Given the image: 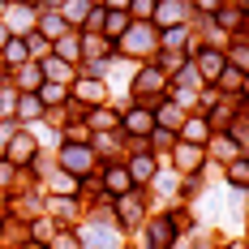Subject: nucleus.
<instances>
[{"instance_id": "f257e3e1", "label": "nucleus", "mask_w": 249, "mask_h": 249, "mask_svg": "<svg viewBox=\"0 0 249 249\" xmlns=\"http://www.w3.org/2000/svg\"><path fill=\"white\" fill-rule=\"evenodd\" d=\"M155 48H159V30L150 22H129V30L116 39V52L124 60H146V56H155Z\"/></svg>"}, {"instance_id": "f03ea898", "label": "nucleus", "mask_w": 249, "mask_h": 249, "mask_svg": "<svg viewBox=\"0 0 249 249\" xmlns=\"http://www.w3.org/2000/svg\"><path fill=\"white\" fill-rule=\"evenodd\" d=\"M77 241H82V249H121V236H116V228L107 224V219L86 224L77 232Z\"/></svg>"}, {"instance_id": "7ed1b4c3", "label": "nucleus", "mask_w": 249, "mask_h": 249, "mask_svg": "<svg viewBox=\"0 0 249 249\" xmlns=\"http://www.w3.org/2000/svg\"><path fill=\"white\" fill-rule=\"evenodd\" d=\"M185 18H189V4L185 0H155L150 26L155 30H172V26H185Z\"/></svg>"}, {"instance_id": "20e7f679", "label": "nucleus", "mask_w": 249, "mask_h": 249, "mask_svg": "<svg viewBox=\"0 0 249 249\" xmlns=\"http://www.w3.org/2000/svg\"><path fill=\"white\" fill-rule=\"evenodd\" d=\"M90 163H95V150H90V146H73V142L60 146V168H65L69 176L90 172Z\"/></svg>"}, {"instance_id": "39448f33", "label": "nucleus", "mask_w": 249, "mask_h": 249, "mask_svg": "<svg viewBox=\"0 0 249 249\" xmlns=\"http://www.w3.org/2000/svg\"><path fill=\"white\" fill-rule=\"evenodd\" d=\"M176 245V224L168 215H155L146 224V249H172Z\"/></svg>"}, {"instance_id": "423d86ee", "label": "nucleus", "mask_w": 249, "mask_h": 249, "mask_svg": "<svg viewBox=\"0 0 249 249\" xmlns=\"http://www.w3.org/2000/svg\"><path fill=\"white\" fill-rule=\"evenodd\" d=\"M35 155H39V146H35V138H30V133H13V138L4 142V159H9L13 168H26Z\"/></svg>"}, {"instance_id": "0eeeda50", "label": "nucleus", "mask_w": 249, "mask_h": 249, "mask_svg": "<svg viewBox=\"0 0 249 249\" xmlns=\"http://www.w3.org/2000/svg\"><path fill=\"white\" fill-rule=\"evenodd\" d=\"M121 129L129 133V138H150L155 133V112H146V107H129L121 116Z\"/></svg>"}, {"instance_id": "6e6552de", "label": "nucleus", "mask_w": 249, "mask_h": 249, "mask_svg": "<svg viewBox=\"0 0 249 249\" xmlns=\"http://www.w3.org/2000/svg\"><path fill=\"white\" fill-rule=\"evenodd\" d=\"M163 90H168V73H163V69H155V65L142 69L138 82H133V95H138V99H146V95H163Z\"/></svg>"}, {"instance_id": "1a4fd4ad", "label": "nucleus", "mask_w": 249, "mask_h": 249, "mask_svg": "<svg viewBox=\"0 0 249 249\" xmlns=\"http://www.w3.org/2000/svg\"><path fill=\"white\" fill-rule=\"evenodd\" d=\"M133 189V180H129V168H121V163H112V168H103V198H121V194H129Z\"/></svg>"}, {"instance_id": "9d476101", "label": "nucleus", "mask_w": 249, "mask_h": 249, "mask_svg": "<svg viewBox=\"0 0 249 249\" xmlns=\"http://www.w3.org/2000/svg\"><path fill=\"white\" fill-rule=\"evenodd\" d=\"M224 65H228V60H224V52H215V48H202L198 56H194V69H198L202 82H215V77L224 73Z\"/></svg>"}, {"instance_id": "9b49d317", "label": "nucleus", "mask_w": 249, "mask_h": 249, "mask_svg": "<svg viewBox=\"0 0 249 249\" xmlns=\"http://www.w3.org/2000/svg\"><path fill=\"white\" fill-rule=\"evenodd\" d=\"M73 99L86 107V103H103L107 99V82L99 77H73Z\"/></svg>"}, {"instance_id": "f8f14e48", "label": "nucleus", "mask_w": 249, "mask_h": 249, "mask_svg": "<svg viewBox=\"0 0 249 249\" xmlns=\"http://www.w3.org/2000/svg\"><path fill=\"white\" fill-rule=\"evenodd\" d=\"M172 163L180 168V172H198L202 163H206V146H194V142H180V146H172Z\"/></svg>"}, {"instance_id": "ddd939ff", "label": "nucleus", "mask_w": 249, "mask_h": 249, "mask_svg": "<svg viewBox=\"0 0 249 249\" xmlns=\"http://www.w3.org/2000/svg\"><path fill=\"white\" fill-rule=\"evenodd\" d=\"M4 18H9V22H4V30H22V35H30L39 13H35L30 4H22V0H18V4H9V9H4Z\"/></svg>"}, {"instance_id": "4468645a", "label": "nucleus", "mask_w": 249, "mask_h": 249, "mask_svg": "<svg viewBox=\"0 0 249 249\" xmlns=\"http://www.w3.org/2000/svg\"><path fill=\"white\" fill-rule=\"evenodd\" d=\"M39 69H43V82H60V86H69V82H73V65H69V60H60V56H43V60H39Z\"/></svg>"}, {"instance_id": "2eb2a0df", "label": "nucleus", "mask_w": 249, "mask_h": 249, "mask_svg": "<svg viewBox=\"0 0 249 249\" xmlns=\"http://www.w3.org/2000/svg\"><path fill=\"white\" fill-rule=\"evenodd\" d=\"M52 56H60V60H69V65H77V60H82V35H77L73 26H69L56 43H52Z\"/></svg>"}, {"instance_id": "dca6fc26", "label": "nucleus", "mask_w": 249, "mask_h": 249, "mask_svg": "<svg viewBox=\"0 0 249 249\" xmlns=\"http://www.w3.org/2000/svg\"><path fill=\"white\" fill-rule=\"evenodd\" d=\"M116 215H121L124 228H138L142 219H146V215H142V198H138L133 189H129V194H121V198H116Z\"/></svg>"}, {"instance_id": "f3484780", "label": "nucleus", "mask_w": 249, "mask_h": 249, "mask_svg": "<svg viewBox=\"0 0 249 249\" xmlns=\"http://www.w3.org/2000/svg\"><path fill=\"white\" fill-rule=\"evenodd\" d=\"M129 22H133V18H129L124 9H103V39H112V43H116L124 30H129Z\"/></svg>"}, {"instance_id": "a211bd4d", "label": "nucleus", "mask_w": 249, "mask_h": 249, "mask_svg": "<svg viewBox=\"0 0 249 249\" xmlns=\"http://www.w3.org/2000/svg\"><path fill=\"white\" fill-rule=\"evenodd\" d=\"M43 112H48V107H43L39 95H18V103H13V116H18V121H43Z\"/></svg>"}, {"instance_id": "6ab92c4d", "label": "nucleus", "mask_w": 249, "mask_h": 249, "mask_svg": "<svg viewBox=\"0 0 249 249\" xmlns=\"http://www.w3.org/2000/svg\"><path fill=\"white\" fill-rule=\"evenodd\" d=\"M39 86H43V69H39V60H35V65H30V60L18 65V90H22V95H35Z\"/></svg>"}, {"instance_id": "aec40b11", "label": "nucleus", "mask_w": 249, "mask_h": 249, "mask_svg": "<svg viewBox=\"0 0 249 249\" xmlns=\"http://www.w3.org/2000/svg\"><path fill=\"white\" fill-rule=\"evenodd\" d=\"M180 133H185V142L202 146V142H211V121H206V116H185Z\"/></svg>"}, {"instance_id": "412c9836", "label": "nucleus", "mask_w": 249, "mask_h": 249, "mask_svg": "<svg viewBox=\"0 0 249 249\" xmlns=\"http://www.w3.org/2000/svg\"><path fill=\"white\" fill-rule=\"evenodd\" d=\"M155 159H150V150H138L133 155V163H129V180H138V185H146V180H155Z\"/></svg>"}, {"instance_id": "4be33fe9", "label": "nucleus", "mask_w": 249, "mask_h": 249, "mask_svg": "<svg viewBox=\"0 0 249 249\" xmlns=\"http://www.w3.org/2000/svg\"><path fill=\"white\" fill-rule=\"evenodd\" d=\"M90 9H95L90 0H65V4H60V18H65V26H73V30H77V26L90 18Z\"/></svg>"}, {"instance_id": "5701e85b", "label": "nucleus", "mask_w": 249, "mask_h": 249, "mask_svg": "<svg viewBox=\"0 0 249 249\" xmlns=\"http://www.w3.org/2000/svg\"><path fill=\"white\" fill-rule=\"evenodd\" d=\"M185 124V112H180V103H159V112H155V129H180Z\"/></svg>"}, {"instance_id": "b1692460", "label": "nucleus", "mask_w": 249, "mask_h": 249, "mask_svg": "<svg viewBox=\"0 0 249 249\" xmlns=\"http://www.w3.org/2000/svg\"><path fill=\"white\" fill-rule=\"evenodd\" d=\"M211 18H215V26H224V30H236V35H241V30H245V13H241V9H232V4H224V9H219V13H211Z\"/></svg>"}, {"instance_id": "393cba45", "label": "nucleus", "mask_w": 249, "mask_h": 249, "mask_svg": "<svg viewBox=\"0 0 249 249\" xmlns=\"http://www.w3.org/2000/svg\"><path fill=\"white\" fill-rule=\"evenodd\" d=\"M82 56H90V60H107V56H112V39L86 35V39H82Z\"/></svg>"}, {"instance_id": "a878e982", "label": "nucleus", "mask_w": 249, "mask_h": 249, "mask_svg": "<svg viewBox=\"0 0 249 249\" xmlns=\"http://www.w3.org/2000/svg\"><path fill=\"white\" fill-rule=\"evenodd\" d=\"M35 30H43V35H52V39H60L69 26H65V18H60V13H43V18H35Z\"/></svg>"}, {"instance_id": "bb28decb", "label": "nucleus", "mask_w": 249, "mask_h": 249, "mask_svg": "<svg viewBox=\"0 0 249 249\" xmlns=\"http://www.w3.org/2000/svg\"><path fill=\"white\" fill-rule=\"evenodd\" d=\"M0 56H4L9 65H26V60H30V52H26V39H22V35H18V39H9V43L0 48Z\"/></svg>"}, {"instance_id": "cd10ccee", "label": "nucleus", "mask_w": 249, "mask_h": 249, "mask_svg": "<svg viewBox=\"0 0 249 249\" xmlns=\"http://www.w3.org/2000/svg\"><path fill=\"white\" fill-rule=\"evenodd\" d=\"M228 180H232V189H245L249 194V159H232L228 163Z\"/></svg>"}, {"instance_id": "c85d7f7f", "label": "nucleus", "mask_w": 249, "mask_h": 249, "mask_svg": "<svg viewBox=\"0 0 249 249\" xmlns=\"http://www.w3.org/2000/svg\"><path fill=\"white\" fill-rule=\"evenodd\" d=\"M236 138H228V133H219V138H215V142H211V155H215V159H224V163H232V159H236Z\"/></svg>"}, {"instance_id": "c756f323", "label": "nucleus", "mask_w": 249, "mask_h": 249, "mask_svg": "<svg viewBox=\"0 0 249 249\" xmlns=\"http://www.w3.org/2000/svg\"><path fill=\"white\" fill-rule=\"evenodd\" d=\"M77 185H82V180H77V176H69L65 168H56V172H52V189H56L60 198H65V194L73 198V194H77Z\"/></svg>"}, {"instance_id": "7c9ffc66", "label": "nucleus", "mask_w": 249, "mask_h": 249, "mask_svg": "<svg viewBox=\"0 0 249 249\" xmlns=\"http://www.w3.org/2000/svg\"><path fill=\"white\" fill-rule=\"evenodd\" d=\"M185 43H189V30L185 26H172V30H163V43L159 48L163 52H185Z\"/></svg>"}, {"instance_id": "2f4dec72", "label": "nucleus", "mask_w": 249, "mask_h": 249, "mask_svg": "<svg viewBox=\"0 0 249 249\" xmlns=\"http://www.w3.org/2000/svg\"><path fill=\"white\" fill-rule=\"evenodd\" d=\"M22 39H26V52H30L35 60H43V56H52V43L43 39V35H39V30H30V35H22Z\"/></svg>"}, {"instance_id": "473e14b6", "label": "nucleus", "mask_w": 249, "mask_h": 249, "mask_svg": "<svg viewBox=\"0 0 249 249\" xmlns=\"http://www.w3.org/2000/svg\"><path fill=\"white\" fill-rule=\"evenodd\" d=\"M48 211L56 215V219H77V202H73V198H52Z\"/></svg>"}, {"instance_id": "72a5a7b5", "label": "nucleus", "mask_w": 249, "mask_h": 249, "mask_svg": "<svg viewBox=\"0 0 249 249\" xmlns=\"http://www.w3.org/2000/svg\"><path fill=\"white\" fill-rule=\"evenodd\" d=\"M241 82H245V73H241V69H232V65H224V73L215 77V86H219V90H241Z\"/></svg>"}, {"instance_id": "f704fd0d", "label": "nucleus", "mask_w": 249, "mask_h": 249, "mask_svg": "<svg viewBox=\"0 0 249 249\" xmlns=\"http://www.w3.org/2000/svg\"><path fill=\"white\" fill-rule=\"evenodd\" d=\"M86 121H90V129H116V124H121V116H116V112L95 107V112H86Z\"/></svg>"}, {"instance_id": "c9c22d12", "label": "nucleus", "mask_w": 249, "mask_h": 249, "mask_svg": "<svg viewBox=\"0 0 249 249\" xmlns=\"http://www.w3.org/2000/svg\"><path fill=\"white\" fill-rule=\"evenodd\" d=\"M232 65H241L249 73V35H236L232 39Z\"/></svg>"}, {"instance_id": "e433bc0d", "label": "nucleus", "mask_w": 249, "mask_h": 249, "mask_svg": "<svg viewBox=\"0 0 249 249\" xmlns=\"http://www.w3.org/2000/svg\"><path fill=\"white\" fill-rule=\"evenodd\" d=\"M65 90H69V86H60V82H43L35 95H39V99H43V107H48V103H60V99H65Z\"/></svg>"}, {"instance_id": "4c0bfd02", "label": "nucleus", "mask_w": 249, "mask_h": 249, "mask_svg": "<svg viewBox=\"0 0 249 249\" xmlns=\"http://www.w3.org/2000/svg\"><path fill=\"white\" fill-rule=\"evenodd\" d=\"M133 22H150V13H155V0H129V9H124Z\"/></svg>"}, {"instance_id": "58836bf2", "label": "nucleus", "mask_w": 249, "mask_h": 249, "mask_svg": "<svg viewBox=\"0 0 249 249\" xmlns=\"http://www.w3.org/2000/svg\"><path fill=\"white\" fill-rule=\"evenodd\" d=\"M198 82H202V77H198V69H194V60L176 69V86H185V90H189V86H198Z\"/></svg>"}, {"instance_id": "ea45409f", "label": "nucleus", "mask_w": 249, "mask_h": 249, "mask_svg": "<svg viewBox=\"0 0 249 249\" xmlns=\"http://www.w3.org/2000/svg\"><path fill=\"white\" fill-rule=\"evenodd\" d=\"M13 176H18V168H13L9 159H0V189H9V185H13Z\"/></svg>"}, {"instance_id": "a19ab883", "label": "nucleus", "mask_w": 249, "mask_h": 249, "mask_svg": "<svg viewBox=\"0 0 249 249\" xmlns=\"http://www.w3.org/2000/svg\"><path fill=\"white\" fill-rule=\"evenodd\" d=\"M159 60H163V69H180L185 65V52H163Z\"/></svg>"}, {"instance_id": "79ce46f5", "label": "nucleus", "mask_w": 249, "mask_h": 249, "mask_svg": "<svg viewBox=\"0 0 249 249\" xmlns=\"http://www.w3.org/2000/svg\"><path fill=\"white\" fill-rule=\"evenodd\" d=\"M56 249H82V241H77L73 232H60V236H56Z\"/></svg>"}, {"instance_id": "37998d69", "label": "nucleus", "mask_w": 249, "mask_h": 249, "mask_svg": "<svg viewBox=\"0 0 249 249\" xmlns=\"http://www.w3.org/2000/svg\"><path fill=\"white\" fill-rule=\"evenodd\" d=\"M194 4H198L202 13H206V18H211V13H219V9H224L228 0H194Z\"/></svg>"}, {"instance_id": "c03bdc74", "label": "nucleus", "mask_w": 249, "mask_h": 249, "mask_svg": "<svg viewBox=\"0 0 249 249\" xmlns=\"http://www.w3.org/2000/svg\"><path fill=\"white\" fill-rule=\"evenodd\" d=\"M13 90H0V116H13Z\"/></svg>"}, {"instance_id": "a18cd8bd", "label": "nucleus", "mask_w": 249, "mask_h": 249, "mask_svg": "<svg viewBox=\"0 0 249 249\" xmlns=\"http://www.w3.org/2000/svg\"><path fill=\"white\" fill-rule=\"evenodd\" d=\"M43 4H48V13H60V4H65V0H43Z\"/></svg>"}, {"instance_id": "49530a36", "label": "nucleus", "mask_w": 249, "mask_h": 249, "mask_svg": "<svg viewBox=\"0 0 249 249\" xmlns=\"http://www.w3.org/2000/svg\"><path fill=\"white\" fill-rule=\"evenodd\" d=\"M9 39H13V35H9V30H4V22H0V48H4Z\"/></svg>"}, {"instance_id": "de8ad7c7", "label": "nucleus", "mask_w": 249, "mask_h": 249, "mask_svg": "<svg viewBox=\"0 0 249 249\" xmlns=\"http://www.w3.org/2000/svg\"><path fill=\"white\" fill-rule=\"evenodd\" d=\"M224 249H249V245H245V241H228Z\"/></svg>"}, {"instance_id": "09e8293b", "label": "nucleus", "mask_w": 249, "mask_h": 249, "mask_svg": "<svg viewBox=\"0 0 249 249\" xmlns=\"http://www.w3.org/2000/svg\"><path fill=\"white\" fill-rule=\"evenodd\" d=\"M107 4H112V9H129V0H107Z\"/></svg>"}, {"instance_id": "8fccbe9b", "label": "nucleus", "mask_w": 249, "mask_h": 249, "mask_svg": "<svg viewBox=\"0 0 249 249\" xmlns=\"http://www.w3.org/2000/svg\"><path fill=\"white\" fill-rule=\"evenodd\" d=\"M241 95H245V99H249V73H245V82H241Z\"/></svg>"}, {"instance_id": "3c124183", "label": "nucleus", "mask_w": 249, "mask_h": 249, "mask_svg": "<svg viewBox=\"0 0 249 249\" xmlns=\"http://www.w3.org/2000/svg\"><path fill=\"white\" fill-rule=\"evenodd\" d=\"M4 9H9V4H4V0H0V18H4Z\"/></svg>"}, {"instance_id": "603ef678", "label": "nucleus", "mask_w": 249, "mask_h": 249, "mask_svg": "<svg viewBox=\"0 0 249 249\" xmlns=\"http://www.w3.org/2000/svg\"><path fill=\"white\" fill-rule=\"evenodd\" d=\"M22 4H35V0H22Z\"/></svg>"}, {"instance_id": "864d4df0", "label": "nucleus", "mask_w": 249, "mask_h": 249, "mask_svg": "<svg viewBox=\"0 0 249 249\" xmlns=\"http://www.w3.org/2000/svg\"><path fill=\"white\" fill-rule=\"evenodd\" d=\"M90 4H99V0H90Z\"/></svg>"}, {"instance_id": "5fc2aeb1", "label": "nucleus", "mask_w": 249, "mask_h": 249, "mask_svg": "<svg viewBox=\"0 0 249 249\" xmlns=\"http://www.w3.org/2000/svg\"><path fill=\"white\" fill-rule=\"evenodd\" d=\"M13 4H18V0H13Z\"/></svg>"}, {"instance_id": "6e6d98bb", "label": "nucleus", "mask_w": 249, "mask_h": 249, "mask_svg": "<svg viewBox=\"0 0 249 249\" xmlns=\"http://www.w3.org/2000/svg\"><path fill=\"white\" fill-rule=\"evenodd\" d=\"M245 245H249V241H245Z\"/></svg>"}]
</instances>
